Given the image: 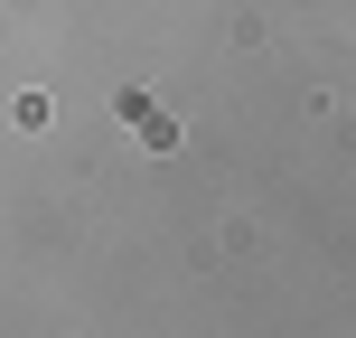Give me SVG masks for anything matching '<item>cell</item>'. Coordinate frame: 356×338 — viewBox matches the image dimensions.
<instances>
[]
</instances>
